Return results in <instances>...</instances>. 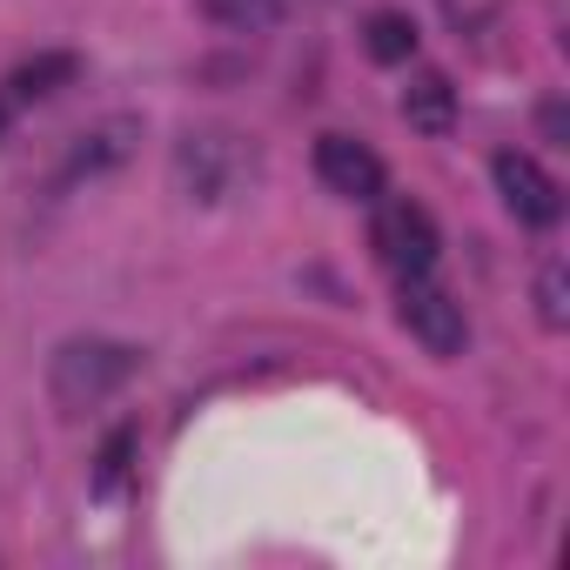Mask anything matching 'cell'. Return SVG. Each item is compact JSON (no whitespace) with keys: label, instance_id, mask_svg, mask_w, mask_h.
Segmentation results:
<instances>
[{"label":"cell","instance_id":"6da1fadb","mask_svg":"<svg viewBox=\"0 0 570 570\" xmlns=\"http://www.w3.org/2000/svg\"><path fill=\"white\" fill-rule=\"evenodd\" d=\"M135 370H141V356H135L128 343H101V336H88V343H61L55 363H48V396H55V410L81 416V410H101Z\"/></svg>","mask_w":570,"mask_h":570},{"label":"cell","instance_id":"7a4b0ae2","mask_svg":"<svg viewBox=\"0 0 570 570\" xmlns=\"http://www.w3.org/2000/svg\"><path fill=\"white\" fill-rule=\"evenodd\" d=\"M255 175V148L235 135V128H188L175 141V188L188 202H228L242 181Z\"/></svg>","mask_w":570,"mask_h":570},{"label":"cell","instance_id":"3957f363","mask_svg":"<svg viewBox=\"0 0 570 570\" xmlns=\"http://www.w3.org/2000/svg\"><path fill=\"white\" fill-rule=\"evenodd\" d=\"M370 248H376V262L396 275V282H410V275H430L436 268V222H430V208L423 202H410V195H396V202H383L376 208V228H370Z\"/></svg>","mask_w":570,"mask_h":570},{"label":"cell","instance_id":"277c9868","mask_svg":"<svg viewBox=\"0 0 570 570\" xmlns=\"http://www.w3.org/2000/svg\"><path fill=\"white\" fill-rule=\"evenodd\" d=\"M403 330H410L430 356H463V343H470L463 303H456L450 289H436L430 275H410V282H403Z\"/></svg>","mask_w":570,"mask_h":570},{"label":"cell","instance_id":"5b68a950","mask_svg":"<svg viewBox=\"0 0 570 570\" xmlns=\"http://www.w3.org/2000/svg\"><path fill=\"white\" fill-rule=\"evenodd\" d=\"M135 141H141V121H135V115H108V121L81 128V135L68 141V161L55 168V188H75V181L115 175V168L135 155Z\"/></svg>","mask_w":570,"mask_h":570},{"label":"cell","instance_id":"8992f818","mask_svg":"<svg viewBox=\"0 0 570 570\" xmlns=\"http://www.w3.org/2000/svg\"><path fill=\"white\" fill-rule=\"evenodd\" d=\"M316 175L343 202H383V181H390L383 175V155L370 141H356V135H323L316 141Z\"/></svg>","mask_w":570,"mask_h":570},{"label":"cell","instance_id":"52a82bcc","mask_svg":"<svg viewBox=\"0 0 570 570\" xmlns=\"http://www.w3.org/2000/svg\"><path fill=\"white\" fill-rule=\"evenodd\" d=\"M497 195H503V208L523 222V228H550L557 215H563V188L530 161V155H497Z\"/></svg>","mask_w":570,"mask_h":570},{"label":"cell","instance_id":"ba28073f","mask_svg":"<svg viewBox=\"0 0 570 570\" xmlns=\"http://www.w3.org/2000/svg\"><path fill=\"white\" fill-rule=\"evenodd\" d=\"M403 121L416 128V135H430V141H443L450 128H456V88H450V75H436V68H423L410 88H403Z\"/></svg>","mask_w":570,"mask_h":570},{"label":"cell","instance_id":"9c48e42d","mask_svg":"<svg viewBox=\"0 0 570 570\" xmlns=\"http://www.w3.org/2000/svg\"><path fill=\"white\" fill-rule=\"evenodd\" d=\"M363 48H370V61H376V68H403V61L416 55V21H410V14H396V8H383V14H370Z\"/></svg>","mask_w":570,"mask_h":570},{"label":"cell","instance_id":"30bf717a","mask_svg":"<svg viewBox=\"0 0 570 570\" xmlns=\"http://www.w3.org/2000/svg\"><path fill=\"white\" fill-rule=\"evenodd\" d=\"M75 75H81V61H75V55H35V61H21V68L8 75V95H14V101H41V95L68 88Z\"/></svg>","mask_w":570,"mask_h":570},{"label":"cell","instance_id":"8fae6325","mask_svg":"<svg viewBox=\"0 0 570 570\" xmlns=\"http://www.w3.org/2000/svg\"><path fill=\"white\" fill-rule=\"evenodd\" d=\"M202 14L215 28H235V35H262L282 21V0H202Z\"/></svg>","mask_w":570,"mask_h":570},{"label":"cell","instance_id":"7c38bea8","mask_svg":"<svg viewBox=\"0 0 570 570\" xmlns=\"http://www.w3.org/2000/svg\"><path fill=\"white\" fill-rule=\"evenodd\" d=\"M128 470H135V430H115L101 443V456H95V497H121Z\"/></svg>","mask_w":570,"mask_h":570},{"label":"cell","instance_id":"4fadbf2b","mask_svg":"<svg viewBox=\"0 0 570 570\" xmlns=\"http://www.w3.org/2000/svg\"><path fill=\"white\" fill-rule=\"evenodd\" d=\"M537 309H543V323H550V330H563V323H570V309H563V262H550V268L537 275Z\"/></svg>","mask_w":570,"mask_h":570}]
</instances>
